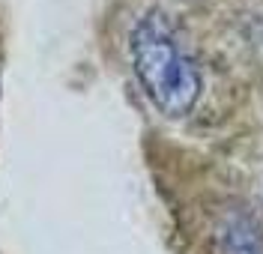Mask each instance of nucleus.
Here are the masks:
<instances>
[{
    "mask_svg": "<svg viewBox=\"0 0 263 254\" xmlns=\"http://www.w3.org/2000/svg\"><path fill=\"white\" fill-rule=\"evenodd\" d=\"M129 51L144 93L164 117L180 120L195 111L203 78L174 21L162 9H149L135 21Z\"/></svg>",
    "mask_w": 263,
    "mask_h": 254,
    "instance_id": "nucleus-1",
    "label": "nucleus"
},
{
    "mask_svg": "<svg viewBox=\"0 0 263 254\" xmlns=\"http://www.w3.org/2000/svg\"><path fill=\"white\" fill-rule=\"evenodd\" d=\"M218 251L221 254H263L260 224L242 209H230L218 221Z\"/></svg>",
    "mask_w": 263,
    "mask_h": 254,
    "instance_id": "nucleus-2",
    "label": "nucleus"
}]
</instances>
